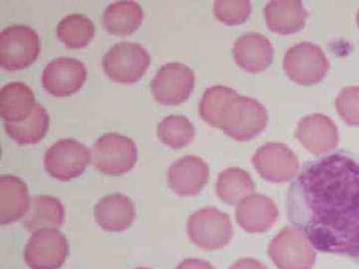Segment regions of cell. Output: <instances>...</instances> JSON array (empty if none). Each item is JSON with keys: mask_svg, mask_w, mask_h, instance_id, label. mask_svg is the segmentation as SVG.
<instances>
[{"mask_svg": "<svg viewBox=\"0 0 359 269\" xmlns=\"http://www.w3.org/2000/svg\"><path fill=\"white\" fill-rule=\"evenodd\" d=\"M290 223L313 249L359 265V157L334 153L306 163L290 186Z\"/></svg>", "mask_w": 359, "mask_h": 269, "instance_id": "cell-1", "label": "cell"}, {"mask_svg": "<svg viewBox=\"0 0 359 269\" xmlns=\"http://www.w3.org/2000/svg\"><path fill=\"white\" fill-rule=\"evenodd\" d=\"M269 122L263 104L250 97L237 96L224 109L218 128L236 141L252 140L263 132Z\"/></svg>", "mask_w": 359, "mask_h": 269, "instance_id": "cell-2", "label": "cell"}, {"mask_svg": "<svg viewBox=\"0 0 359 269\" xmlns=\"http://www.w3.org/2000/svg\"><path fill=\"white\" fill-rule=\"evenodd\" d=\"M138 160L136 144L117 133L103 134L92 146L91 162L97 171L108 176H122L133 169Z\"/></svg>", "mask_w": 359, "mask_h": 269, "instance_id": "cell-3", "label": "cell"}, {"mask_svg": "<svg viewBox=\"0 0 359 269\" xmlns=\"http://www.w3.org/2000/svg\"><path fill=\"white\" fill-rule=\"evenodd\" d=\"M150 55L145 47L136 42L123 41L113 45L102 60L104 72L117 83L138 82L150 65Z\"/></svg>", "mask_w": 359, "mask_h": 269, "instance_id": "cell-4", "label": "cell"}, {"mask_svg": "<svg viewBox=\"0 0 359 269\" xmlns=\"http://www.w3.org/2000/svg\"><path fill=\"white\" fill-rule=\"evenodd\" d=\"M187 233L192 242L205 250L221 249L233 235L230 216L216 207L194 212L187 221Z\"/></svg>", "mask_w": 359, "mask_h": 269, "instance_id": "cell-5", "label": "cell"}, {"mask_svg": "<svg viewBox=\"0 0 359 269\" xmlns=\"http://www.w3.org/2000/svg\"><path fill=\"white\" fill-rule=\"evenodd\" d=\"M39 35L26 25H11L0 33V66L4 69H25L39 58Z\"/></svg>", "mask_w": 359, "mask_h": 269, "instance_id": "cell-6", "label": "cell"}, {"mask_svg": "<svg viewBox=\"0 0 359 269\" xmlns=\"http://www.w3.org/2000/svg\"><path fill=\"white\" fill-rule=\"evenodd\" d=\"M269 256L278 269H313L316 254L304 231L285 226L269 245Z\"/></svg>", "mask_w": 359, "mask_h": 269, "instance_id": "cell-7", "label": "cell"}, {"mask_svg": "<svg viewBox=\"0 0 359 269\" xmlns=\"http://www.w3.org/2000/svg\"><path fill=\"white\" fill-rule=\"evenodd\" d=\"M330 69L325 52L311 42L290 47L283 58V70L290 80L301 85L320 83Z\"/></svg>", "mask_w": 359, "mask_h": 269, "instance_id": "cell-8", "label": "cell"}, {"mask_svg": "<svg viewBox=\"0 0 359 269\" xmlns=\"http://www.w3.org/2000/svg\"><path fill=\"white\" fill-rule=\"evenodd\" d=\"M91 160V151L73 139H62L47 149L44 167L52 178L68 181L84 173Z\"/></svg>", "mask_w": 359, "mask_h": 269, "instance_id": "cell-9", "label": "cell"}, {"mask_svg": "<svg viewBox=\"0 0 359 269\" xmlns=\"http://www.w3.org/2000/svg\"><path fill=\"white\" fill-rule=\"evenodd\" d=\"M69 256L67 238L58 230L33 233L25 250V263L32 269H59Z\"/></svg>", "mask_w": 359, "mask_h": 269, "instance_id": "cell-10", "label": "cell"}, {"mask_svg": "<svg viewBox=\"0 0 359 269\" xmlns=\"http://www.w3.org/2000/svg\"><path fill=\"white\" fill-rule=\"evenodd\" d=\"M195 86V73L189 66L179 62L165 64L151 82V90L157 102L179 105L185 102Z\"/></svg>", "mask_w": 359, "mask_h": 269, "instance_id": "cell-11", "label": "cell"}, {"mask_svg": "<svg viewBox=\"0 0 359 269\" xmlns=\"http://www.w3.org/2000/svg\"><path fill=\"white\" fill-rule=\"evenodd\" d=\"M252 162L262 178L271 183H285L299 173V159L290 148L282 143L262 146L252 156Z\"/></svg>", "mask_w": 359, "mask_h": 269, "instance_id": "cell-12", "label": "cell"}, {"mask_svg": "<svg viewBox=\"0 0 359 269\" xmlns=\"http://www.w3.org/2000/svg\"><path fill=\"white\" fill-rule=\"evenodd\" d=\"M87 78L84 63L78 59L59 57L45 66L42 85L51 95L67 97L76 93Z\"/></svg>", "mask_w": 359, "mask_h": 269, "instance_id": "cell-13", "label": "cell"}, {"mask_svg": "<svg viewBox=\"0 0 359 269\" xmlns=\"http://www.w3.org/2000/svg\"><path fill=\"white\" fill-rule=\"evenodd\" d=\"M297 140L316 156L327 154L339 145V134L335 123L323 114L302 118L295 132Z\"/></svg>", "mask_w": 359, "mask_h": 269, "instance_id": "cell-14", "label": "cell"}, {"mask_svg": "<svg viewBox=\"0 0 359 269\" xmlns=\"http://www.w3.org/2000/svg\"><path fill=\"white\" fill-rule=\"evenodd\" d=\"M210 179V167L197 156L189 155L177 160L168 171L170 188L181 197L199 195Z\"/></svg>", "mask_w": 359, "mask_h": 269, "instance_id": "cell-15", "label": "cell"}, {"mask_svg": "<svg viewBox=\"0 0 359 269\" xmlns=\"http://www.w3.org/2000/svg\"><path fill=\"white\" fill-rule=\"evenodd\" d=\"M278 211L271 198L252 193L237 205L236 219L243 230L250 233L268 231L278 219Z\"/></svg>", "mask_w": 359, "mask_h": 269, "instance_id": "cell-16", "label": "cell"}, {"mask_svg": "<svg viewBox=\"0 0 359 269\" xmlns=\"http://www.w3.org/2000/svg\"><path fill=\"white\" fill-rule=\"evenodd\" d=\"M233 58L242 69L250 73L266 70L273 60V46L259 33H245L233 44Z\"/></svg>", "mask_w": 359, "mask_h": 269, "instance_id": "cell-17", "label": "cell"}, {"mask_svg": "<svg viewBox=\"0 0 359 269\" xmlns=\"http://www.w3.org/2000/svg\"><path fill=\"white\" fill-rule=\"evenodd\" d=\"M97 223L104 230L120 233L128 230L136 216L134 202L122 193H112L99 200L94 207Z\"/></svg>", "mask_w": 359, "mask_h": 269, "instance_id": "cell-18", "label": "cell"}, {"mask_svg": "<svg viewBox=\"0 0 359 269\" xmlns=\"http://www.w3.org/2000/svg\"><path fill=\"white\" fill-rule=\"evenodd\" d=\"M30 204L29 191L22 179L11 174L0 177V223L2 226L25 218Z\"/></svg>", "mask_w": 359, "mask_h": 269, "instance_id": "cell-19", "label": "cell"}, {"mask_svg": "<svg viewBox=\"0 0 359 269\" xmlns=\"http://www.w3.org/2000/svg\"><path fill=\"white\" fill-rule=\"evenodd\" d=\"M264 16L271 32L287 35L304 27L309 13L299 0H271L264 8Z\"/></svg>", "mask_w": 359, "mask_h": 269, "instance_id": "cell-20", "label": "cell"}, {"mask_svg": "<svg viewBox=\"0 0 359 269\" xmlns=\"http://www.w3.org/2000/svg\"><path fill=\"white\" fill-rule=\"evenodd\" d=\"M36 105L32 90L22 82H11L0 90V116L4 123L25 121Z\"/></svg>", "mask_w": 359, "mask_h": 269, "instance_id": "cell-21", "label": "cell"}, {"mask_svg": "<svg viewBox=\"0 0 359 269\" xmlns=\"http://www.w3.org/2000/svg\"><path fill=\"white\" fill-rule=\"evenodd\" d=\"M65 219V205L60 200L51 195H36L33 198L22 223L26 230L33 233L42 230H58Z\"/></svg>", "mask_w": 359, "mask_h": 269, "instance_id": "cell-22", "label": "cell"}, {"mask_svg": "<svg viewBox=\"0 0 359 269\" xmlns=\"http://www.w3.org/2000/svg\"><path fill=\"white\" fill-rule=\"evenodd\" d=\"M143 18V9L140 4L133 0H122L106 7L102 23L111 34L127 36L140 27Z\"/></svg>", "mask_w": 359, "mask_h": 269, "instance_id": "cell-23", "label": "cell"}, {"mask_svg": "<svg viewBox=\"0 0 359 269\" xmlns=\"http://www.w3.org/2000/svg\"><path fill=\"white\" fill-rule=\"evenodd\" d=\"M217 193L226 204L235 205L254 193V181L250 174L240 167H229L219 174Z\"/></svg>", "mask_w": 359, "mask_h": 269, "instance_id": "cell-24", "label": "cell"}, {"mask_svg": "<svg viewBox=\"0 0 359 269\" xmlns=\"http://www.w3.org/2000/svg\"><path fill=\"white\" fill-rule=\"evenodd\" d=\"M49 123L50 118L46 109L37 104L27 119L20 123H4V129L7 134L20 145H32L44 138Z\"/></svg>", "mask_w": 359, "mask_h": 269, "instance_id": "cell-25", "label": "cell"}, {"mask_svg": "<svg viewBox=\"0 0 359 269\" xmlns=\"http://www.w3.org/2000/svg\"><path fill=\"white\" fill-rule=\"evenodd\" d=\"M94 34V23L83 14H69L58 23V39L68 48H83L91 42Z\"/></svg>", "mask_w": 359, "mask_h": 269, "instance_id": "cell-26", "label": "cell"}, {"mask_svg": "<svg viewBox=\"0 0 359 269\" xmlns=\"http://www.w3.org/2000/svg\"><path fill=\"white\" fill-rule=\"evenodd\" d=\"M158 138L165 145L173 149L186 147L195 138V127L183 115H171L164 118L158 125Z\"/></svg>", "mask_w": 359, "mask_h": 269, "instance_id": "cell-27", "label": "cell"}, {"mask_svg": "<svg viewBox=\"0 0 359 269\" xmlns=\"http://www.w3.org/2000/svg\"><path fill=\"white\" fill-rule=\"evenodd\" d=\"M238 95L230 87L217 85L205 89L199 104V113L202 119L212 127L218 128L219 120L229 103Z\"/></svg>", "mask_w": 359, "mask_h": 269, "instance_id": "cell-28", "label": "cell"}, {"mask_svg": "<svg viewBox=\"0 0 359 269\" xmlns=\"http://www.w3.org/2000/svg\"><path fill=\"white\" fill-rule=\"evenodd\" d=\"M250 13L252 4L248 0H217L214 4L215 16L224 25H242Z\"/></svg>", "mask_w": 359, "mask_h": 269, "instance_id": "cell-29", "label": "cell"}, {"mask_svg": "<svg viewBox=\"0 0 359 269\" xmlns=\"http://www.w3.org/2000/svg\"><path fill=\"white\" fill-rule=\"evenodd\" d=\"M337 112L346 124L359 126V86L346 87L335 101Z\"/></svg>", "mask_w": 359, "mask_h": 269, "instance_id": "cell-30", "label": "cell"}, {"mask_svg": "<svg viewBox=\"0 0 359 269\" xmlns=\"http://www.w3.org/2000/svg\"><path fill=\"white\" fill-rule=\"evenodd\" d=\"M176 269H215L208 261L198 258H189L182 261Z\"/></svg>", "mask_w": 359, "mask_h": 269, "instance_id": "cell-31", "label": "cell"}, {"mask_svg": "<svg viewBox=\"0 0 359 269\" xmlns=\"http://www.w3.org/2000/svg\"><path fill=\"white\" fill-rule=\"evenodd\" d=\"M230 269H269L264 264L254 258H242L231 266Z\"/></svg>", "mask_w": 359, "mask_h": 269, "instance_id": "cell-32", "label": "cell"}, {"mask_svg": "<svg viewBox=\"0 0 359 269\" xmlns=\"http://www.w3.org/2000/svg\"><path fill=\"white\" fill-rule=\"evenodd\" d=\"M356 21H358V27H359V11H358V16H356Z\"/></svg>", "mask_w": 359, "mask_h": 269, "instance_id": "cell-33", "label": "cell"}, {"mask_svg": "<svg viewBox=\"0 0 359 269\" xmlns=\"http://www.w3.org/2000/svg\"><path fill=\"white\" fill-rule=\"evenodd\" d=\"M136 269H151V268H136Z\"/></svg>", "mask_w": 359, "mask_h": 269, "instance_id": "cell-34", "label": "cell"}]
</instances>
